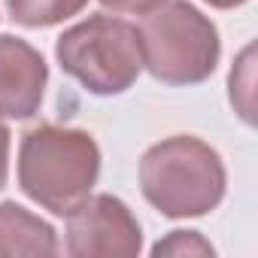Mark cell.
<instances>
[{
	"instance_id": "9c48e42d",
	"label": "cell",
	"mask_w": 258,
	"mask_h": 258,
	"mask_svg": "<svg viewBox=\"0 0 258 258\" xmlns=\"http://www.w3.org/2000/svg\"><path fill=\"white\" fill-rule=\"evenodd\" d=\"M106 7H115V10H149L158 0H103Z\"/></svg>"
},
{
	"instance_id": "6da1fadb",
	"label": "cell",
	"mask_w": 258,
	"mask_h": 258,
	"mask_svg": "<svg viewBox=\"0 0 258 258\" xmlns=\"http://www.w3.org/2000/svg\"><path fill=\"white\" fill-rule=\"evenodd\" d=\"M97 176V149L79 131L40 127L22 149V185L55 213H70Z\"/></svg>"
},
{
	"instance_id": "8fae6325",
	"label": "cell",
	"mask_w": 258,
	"mask_h": 258,
	"mask_svg": "<svg viewBox=\"0 0 258 258\" xmlns=\"http://www.w3.org/2000/svg\"><path fill=\"white\" fill-rule=\"evenodd\" d=\"M213 4H219V7H228V4H237V0H213Z\"/></svg>"
},
{
	"instance_id": "3957f363",
	"label": "cell",
	"mask_w": 258,
	"mask_h": 258,
	"mask_svg": "<svg viewBox=\"0 0 258 258\" xmlns=\"http://www.w3.org/2000/svg\"><path fill=\"white\" fill-rule=\"evenodd\" d=\"M58 58L64 70L79 76L91 91L109 94L121 91L137 76L143 61V46L140 34L131 25L97 16L61 37Z\"/></svg>"
},
{
	"instance_id": "277c9868",
	"label": "cell",
	"mask_w": 258,
	"mask_h": 258,
	"mask_svg": "<svg viewBox=\"0 0 258 258\" xmlns=\"http://www.w3.org/2000/svg\"><path fill=\"white\" fill-rule=\"evenodd\" d=\"M140 46L152 73L167 82L204 79L213 70L219 52L216 31L179 0H173L167 10L149 13Z\"/></svg>"
},
{
	"instance_id": "ba28073f",
	"label": "cell",
	"mask_w": 258,
	"mask_h": 258,
	"mask_svg": "<svg viewBox=\"0 0 258 258\" xmlns=\"http://www.w3.org/2000/svg\"><path fill=\"white\" fill-rule=\"evenodd\" d=\"M82 7V0H10L13 19L22 25H52Z\"/></svg>"
},
{
	"instance_id": "8992f818",
	"label": "cell",
	"mask_w": 258,
	"mask_h": 258,
	"mask_svg": "<svg viewBox=\"0 0 258 258\" xmlns=\"http://www.w3.org/2000/svg\"><path fill=\"white\" fill-rule=\"evenodd\" d=\"M43 58L13 37H0V112L31 115L43 94Z\"/></svg>"
},
{
	"instance_id": "7a4b0ae2",
	"label": "cell",
	"mask_w": 258,
	"mask_h": 258,
	"mask_svg": "<svg viewBox=\"0 0 258 258\" xmlns=\"http://www.w3.org/2000/svg\"><path fill=\"white\" fill-rule=\"evenodd\" d=\"M143 188L167 216H198L222 198V167L207 146L170 140L143 158Z\"/></svg>"
},
{
	"instance_id": "5b68a950",
	"label": "cell",
	"mask_w": 258,
	"mask_h": 258,
	"mask_svg": "<svg viewBox=\"0 0 258 258\" xmlns=\"http://www.w3.org/2000/svg\"><path fill=\"white\" fill-rule=\"evenodd\" d=\"M70 252L73 255H131L140 249V228L127 210L112 198L76 204L70 213Z\"/></svg>"
},
{
	"instance_id": "30bf717a",
	"label": "cell",
	"mask_w": 258,
	"mask_h": 258,
	"mask_svg": "<svg viewBox=\"0 0 258 258\" xmlns=\"http://www.w3.org/2000/svg\"><path fill=\"white\" fill-rule=\"evenodd\" d=\"M7 176V127L0 124V185H4Z\"/></svg>"
},
{
	"instance_id": "52a82bcc",
	"label": "cell",
	"mask_w": 258,
	"mask_h": 258,
	"mask_svg": "<svg viewBox=\"0 0 258 258\" xmlns=\"http://www.w3.org/2000/svg\"><path fill=\"white\" fill-rule=\"evenodd\" d=\"M13 252L52 255L55 237H52V228L46 222L28 216L22 207L4 204L0 207V255H13Z\"/></svg>"
}]
</instances>
